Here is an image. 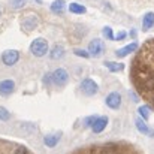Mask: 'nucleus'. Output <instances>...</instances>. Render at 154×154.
I'll use <instances>...</instances> for the list:
<instances>
[{
    "label": "nucleus",
    "mask_w": 154,
    "mask_h": 154,
    "mask_svg": "<svg viewBox=\"0 0 154 154\" xmlns=\"http://www.w3.org/2000/svg\"><path fill=\"white\" fill-rule=\"evenodd\" d=\"M30 52L35 57H44L48 52V42L44 38H38L30 44Z\"/></svg>",
    "instance_id": "nucleus-1"
},
{
    "label": "nucleus",
    "mask_w": 154,
    "mask_h": 154,
    "mask_svg": "<svg viewBox=\"0 0 154 154\" xmlns=\"http://www.w3.org/2000/svg\"><path fill=\"white\" fill-rule=\"evenodd\" d=\"M69 81V73L64 67H58L51 73V82L55 84L57 87H63L66 85V82Z\"/></svg>",
    "instance_id": "nucleus-2"
},
{
    "label": "nucleus",
    "mask_w": 154,
    "mask_h": 154,
    "mask_svg": "<svg viewBox=\"0 0 154 154\" xmlns=\"http://www.w3.org/2000/svg\"><path fill=\"white\" fill-rule=\"evenodd\" d=\"M79 88H81V91H82L84 94H87V96H94V94L99 91L97 82H96L94 79H91V78H84V79L81 81V84H79Z\"/></svg>",
    "instance_id": "nucleus-3"
},
{
    "label": "nucleus",
    "mask_w": 154,
    "mask_h": 154,
    "mask_svg": "<svg viewBox=\"0 0 154 154\" xmlns=\"http://www.w3.org/2000/svg\"><path fill=\"white\" fill-rule=\"evenodd\" d=\"M18 60H20V52L17 50H6L2 54V61L6 66H14L18 63Z\"/></svg>",
    "instance_id": "nucleus-4"
},
{
    "label": "nucleus",
    "mask_w": 154,
    "mask_h": 154,
    "mask_svg": "<svg viewBox=\"0 0 154 154\" xmlns=\"http://www.w3.org/2000/svg\"><path fill=\"white\" fill-rule=\"evenodd\" d=\"M105 103H106V106L111 108V109H118V108L121 106V94H120L118 91L109 93V94L106 96V99H105Z\"/></svg>",
    "instance_id": "nucleus-5"
},
{
    "label": "nucleus",
    "mask_w": 154,
    "mask_h": 154,
    "mask_svg": "<svg viewBox=\"0 0 154 154\" xmlns=\"http://www.w3.org/2000/svg\"><path fill=\"white\" fill-rule=\"evenodd\" d=\"M103 51H105V45H103L102 39H93V41L88 44V52H90L93 57L102 55Z\"/></svg>",
    "instance_id": "nucleus-6"
},
{
    "label": "nucleus",
    "mask_w": 154,
    "mask_h": 154,
    "mask_svg": "<svg viewBox=\"0 0 154 154\" xmlns=\"http://www.w3.org/2000/svg\"><path fill=\"white\" fill-rule=\"evenodd\" d=\"M15 90V81L14 79H3L0 81V94L2 96H9Z\"/></svg>",
    "instance_id": "nucleus-7"
},
{
    "label": "nucleus",
    "mask_w": 154,
    "mask_h": 154,
    "mask_svg": "<svg viewBox=\"0 0 154 154\" xmlns=\"http://www.w3.org/2000/svg\"><path fill=\"white\" fill-rule=\"evenodd\" d=\"M108 117H105V115H100V117H97L96 120H94V123L91 124V130L94 132V133H102L103 130L106 129V126H108Z\"/></svg>",
    "instance_id": "nucleus-8"
},
{
    "label": "nucleus",
    "mask_w": 154,
    "mask_h": 154,
    "mask_svg": "<svg viewBox=\"0 0 154 154\" xmlns=\"http://www.w3.org/2000/svg\"><path fill=\"white\" fill-rule=\"evenodd\" d=\"M61 136H63V133H61V132L50 133V135H47V136L44 138V144H45L48 148H54V147H57V145H58V142H60Z\"/></svg>",
    "instance_id": "nucleus-9"
},
{
    "label": "nucleus",
    "mask_w": 154,
    "mask_h": 154,
    "mask_svg": "<svg viewBox=\"0 0 154 154\" xmlns=\"http://www.w3.org/2000/svg\"><path fill=\"white\" fill-rule=\"evenodd\" d=\"M136 50H138V44H136V42H132V44H129V45H126V47L117 50V51H115V55H117V57H126V55L135 52Z\"/></svg>",
    "instance_id": "nucleus-10"
},
{
    "label": "nucleus",
    "mask_w": 154,
    "mask_h": 154,
    "mask_svg": "<svg viewBox=\"0 0 154 154\" xmlns=\"http://www.w3.org/2000/svg\"><path fill=\"white\" fill-rule=\"evenodd\" d=\"M38 23H39V20H38L35 15H29V17L24 18V21H23V29L27 30V32H32V30L36 29Z\"/></svg>",
    "instance_id": "nucleus-11"
},
{
    "label": "nucleus",
    "mask_w": 154,
    "mask_h": 154,
    "mask_svg": "<svg viewBox=\"0 0 154 154\" xmlns=\"http://www.w3.org/2000/svg\"><path fill=\"white\" fill-rule=\"evenodd\" d=\"M154 27V12H147L142 18V30L148 32L150 29Z\"/></svg>",
    "instance_id": "nucleus-12"
},
{
    "label": "nucleus",
    "mask_w": 154,
    "mask_h": 154,
    "mask_svg": "<svg viewBox=\"0 0 154 154\" xmlns=\"http://www.w3.org/2000/svg\"><path fill=\"white\" fill-rule=\"evenodd\" d=\"M66 54V50L61 47V45H55L54 48H51L50 51V58L51 60H61Z\"/></svg>",
    "instance_id": "nucleus-13"
},
{
    "label": "nucleus",
    "mask_w": 154,
    "mask_h": 154,
    "mask_svg": "<svg viewBox=\"0 0 154 154\" xmlns=\"http://www.w3.org/2000/svg\"><path fill=\"white\" fill-rule=\"evenodd\" d=\"M136 127H138V130L141 132V133H144V135H148V136H154V130H151L144 121H142V118H136Z\"/></svg>",
    "instance_id": "nucleus-14"
},
{
    "label": "nucleus",
    "mask_w": 154,
    "mask_h": 154,
    "mask_svg": "<svg viewBox=\"0 0 154 154\" xmlns=\"http://www.w3.org/2000/svg\"><path fill=\"white\" fill-rule=\"evenodd\" d=\"M64 8H66L64 0H54L51 3V12H54V14H63Z\"/></svg>",
    "instance_id": "nucleus-15"
},
{
    "label": "nucleus",
    "mask_w": 154,
    "mask_h": 154,
    "mask_svg": "<svg viewBox=\"0 0 154 154\" xmlns=\"http://www.w3.org/2000/svg\"><path fill=\"white\" fill-rule=\"evenodd\" d=\"M69 11H70L72 14L82 15V14H85V12H87V8H85V6H82V5H79V3H70V5H69Z\"/></svg>",
    "instance_id": "nucleus-16"
},
{
    "label": "nucleus",
    "mask_w": 154,
    "mask_h": 154,
    "mask_svg": "<svg viewBox=\"0 0 154 154\" xmlns=\"http://www.w3.org/2000/svg\"><path fill=\"white\" fill-rule=\"evenodd\" d=\"M105 67H108L111 72H120L124 69V64L123 63H117V61H105L103 63Z\"/></svg>",
    "instance_id": "nucleus-17"
},
{
    "label": "nucleus",
    "mask_w": 154,
    "mask_h": 154,
    "mask_svg": "<svg viewBox=\"0 0 154 154\" xmlns=\"http://www.w3.org/2000/svg\"><path fill=\"white\" fill-rule=\"evenodd\" d=\"M102 33H103V38H105V39H108V41H115V36H114V32H112V29H111L109 26H106V27H103Z\"/></svg>",
    "instance_id": "nucleus-18"
},
{
    "label": "nucleus",
    "mask_w": 154,
    "mask_h": 154,
    "mask_svg": "<svg viewBox=\"0 0 154 154\" xmlns=\"http://www.w3.org/2000/svg\"><path fill=\"white\" fill-rule=\"evenodd\" d=\"M138 112H139V115H141L142 120H148V117H150V109H148L147 106H139Z\"/></svg>",
    "instance_id": "nucleus-19"
},
{
    "label": "nucleus",
    "mask_w": 154,
    "mask_h": 154,
    "mask_svg": "<svg viewBox=\"0 0 154 154\" xmlns=\"http://www.w3.org/2000/svg\"><path fill=\"white\" fill-rule=\"evenodd\" d=\"M9 118H11L9 111H8L6 108L0 106V121H9Z\"/></svg>",
    "instance_id": "nucleus-20"
},
{
    "label": "nucleus",
    "mask_w": 154,
    "mask_h": 154,
    "mask_svg": "<svg viewBox=\"0 0 154 154\" xmlns=\"http://www.w3.org/2000/svg\"><path fill=\"white\" fill-rule=\"evenodd\" d=\"M26 3H27V0H11V6L15 8V9H21V8H24Z\"/></svg>",
    "instance_id": "nucleus-21"
},
{
    "label": "nucleus",
    "mask_w": 154,
    "mask_h": 154,
    "mask_svg": "<svg viewBox=\"0 0 154 154\" xmlns=\"http://www.w3.org/2000/svg\"><path fill=\"white\" fill-rule=\"evenodd\" d=\"M75 55H78V57H82V58H88L91 54L88 51H85V50H75Z\"/></svg>",
    "instance_id": "nucleus-22"
},
{
    "label": "nucleus",
    "mask_w": 154,
    "mask_h": 154,
    "mask_svg": "<svg viewBox=\"0 0 154 154\" xmlns=\"http://www.w3.org/2000/svg\"><path fill=\"white\" fill-rule=\"evenodd\" d=\"M14 154H29V150H27L26 147L20 145V147H17V148H15V151H14Z\"/></svg>",
    "instance_id": "nucleus-23"
},
{
    "label": "nucleus",
    "mask_w": 154,
    "mask_h": 154,
    "mask_svg": "<svg viewBox=\"0 0 154 154\" xmlns=\"http://www.w3.org/2000/svg\"><path fill=\"white\" fill-rule=\"evenodd\" d=\"M127 38V33L126 32H118V35L115 36V41H124Z\"/></svg>",
    "instance_id": "nucleus-24"
},
{
    "label": "nucleus",
    "mask_w": 154,
    "mask_h": 154,
    "mask_svg": "<svg viewBox=\"0 0 154 154\" xmlns=\"http://www.w3.org/2000/svg\"><path fill=\"white\" fill-rule=\"evenodd\" d=\"M97 117L96 115H91V117H88L87 120H85V126H88V127H91V124L94 123V120H96Z\"/></svg>",
    "instance_id": "nucleus-25"
},
{
    "label": "nucleus",
    "mask_w": 154,
    "mask_h": 154,
    "mask_svg": "<svg viewBox=\"0 0 154 154\" xmlns=\"http://www.w3.org/2000/svg\"><path fill=\"white\" fill-rule=\"evenodd\" d=\"M130 36L135 38V36H136V30H132V32H130Z\"/></svg>",
    "instance_id": "nucleus-26"
},
{
    "label": "nucleus",
    "mask_w": 154,
    "mask_h": 154,
    "mask_svg": "<svg viewBox=\"0 0 154 154\" xmlns=\"http://www.w3.org/2000/svg\"><path fill=\"white\" fill-rule=\"evenodd\" d=\"M36 2H38V3H39V5H41V3H42V2H44V0H36Z\"/></svg>",
    "instance_id": "nucleus-27"
},
{
    "label": "nucleus",
    "mask_w": 154,
    "mask_h": 154,
    "mask_svg": "<svg viewBox=\"0 0 154 154\" xmlns=\"http://www.w3.org/2000/svg\"><path fill=\"white\" fill-rule=\"evenodd\" d=\"M0 15H2V12H0Z\"/></svg>",
    "instance_id": "nucleus-28"
}]
</instances>
